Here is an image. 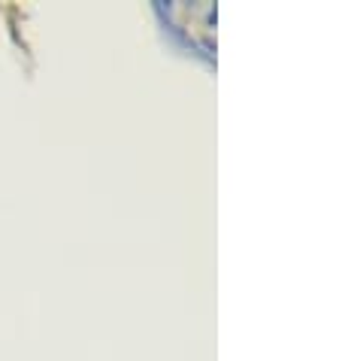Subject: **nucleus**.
<instances>
[{"mask_svg":"<svg viewBox=\"0 0 342 361\" xmlns=\"http://www.w3.org/2000/svg\"><path fill=\"white\" fill-rule=\"evenodd\" d=\"M155 13L160 27L173 37V43L188 58L215 67V16L218 9L209 0L200 4H158Z\"/></svg>","mask_w":342,"mask_h":361,"instance_id":"obj_1","label":"nucleus"}]
</instances>
